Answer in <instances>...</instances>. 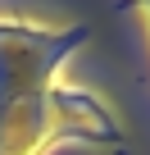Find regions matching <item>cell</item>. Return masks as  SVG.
I'll return each instance as SVG.
<instances>
[{"mask_svg": "<svg viewBox=\"0 0 150 155\" xmlns=\"http://www.w3.org/2000/svg\"><path fill=\"white\" fill-rule=\"evenodd\" d=\"M82 37L87 28H68L50 37L37 28L0 23V155H41L64 132L118 141V128L96 101L55 91L50 82V68Z\"/></svg>", "mask_w": 150, "mask_h": 155, "instance_id": "1", "label": "cell"}]
</instances>
